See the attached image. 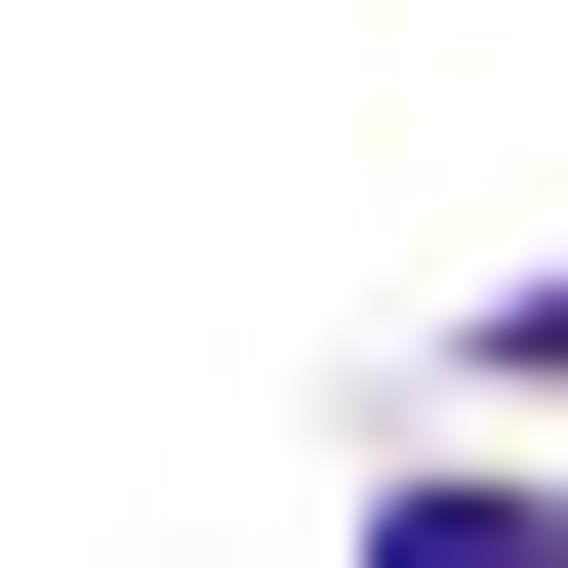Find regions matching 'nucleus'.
Instances as JSON below:
<instances>
[{"label":"nucleus","mask_w":568,"mask_h":568,"mask_svg":"<svg viewBox=\"0 0 568 568\" xmlns=\"http://www.w3.org/2000/svg\"><path fill=\"white\" fill-rule=\"evenodd\" d=\"M366 568H568V487H406V528H366Z\"/></svg>","instance_id":"nucleus-1"}]
</instances>
